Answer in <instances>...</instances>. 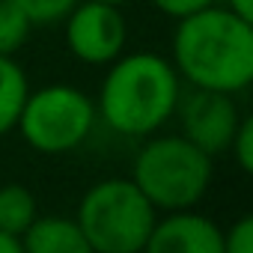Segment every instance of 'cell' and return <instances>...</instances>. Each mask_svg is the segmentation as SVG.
<instances>
[{
    "mask_svg": "<svg viewBox=\"0 0 253 253\" xmlns=\"http://www.w3.org/2000/svg\"><path fill=\"white\" fill-rule=\"evenodd\" d=\"M27 92H30V81L24 66L15 57H0V137L15 131Z\"/></svg>",
    "mask_w": 253,
    "mask_h": 253,
    "instance_id": "obj_10",
    "label": "cell"
},
{
    "mask_svg": "<svg viewBox=\"0 0 253 253\" xmlns=\"http://www.w3.org/2000/svg\"><path fill=\"white\" fill-rule=\"evenodd\" d=\"M223 253H253V217L241 214L223 229Z\"/></svg>",
    "mask_w": 253,
    "mask_h": 253,
    "instance_id": "obj_15",
    "label": "cell"
},
{
    "mask_svg": "<svg viewBox=\"0 0 253 253\" xmlns=\"http://www.w3.org/2000/svg\"><path fill=\"white\" fill-rule=\"evenodd\" d=\"M98 122L95 98L75 84H45L27 92L15 131L42 155H66L86 143Z\"/></svg>",
    "mask_w": 253,
    "mask_h": 253,
    "instance_id": "obj_5",
    "label": "cell"
},
{
    "mask_svg": "<svg viewBox=\"0 0 253 253\" xmlns=\"http://www.w3.org/2000/svg\"><path fill=\"white\" fill-rule=\"evenodd\" d=\"M63 36L69 54L84 66H107L128 45V21L122 6L78 0L63 18Z\"/></svg>",
    "mask_w": 253,
    "mask_h": 253,
    "instance_id": "obj_6",
    "label": "cell"
},
{
    "mask_svg": "<svg viewBox=\"0 0 253 253\" xmlns=\"http://www.w3.org/2000/svg\"><path fill=\"white\" fill-rule=\"evenodd\" d=\"M223 6L229 12H235L238 18H244V21L253 24V0H223Z\"/></svg>",
    "mask_w": 253,
    "mask_h": 253,
    "instance_id": "obj_17",
    "label": "cell"
},
{
    "mask_svg": "<svg viewBox=\"0 0 253 253\" xmlns=\"http://www.w3.org/2000/svg\"><path fill=\"white\" fill-rule=\"evenodd\" d=\"M176 116H179V128H182L179 134L214 158L229 149L232 134L244 113L238 110L235 95L191 86L188 92H182Z\"/></svg>",
    "mask_w": 253,
    "mask_h": 253,
    "instance_id": "obj_7",
    "label": "cell"
},
{
    "mask_svg": "<svg viewBox=\"0 0 253 253\" xmlns=\"http://www.w3.org/2000/svg\"><path fill=\"white\" fill-rule=\"evenodd\" d=\"M0 253H24L21 250V238L9 235V232H0Z\"/></svg>",
    "mask_w": 253,
    "mask_h": 253,
    "instance_id": "obj_18",
    "label": "cell"
},
{
    "mask_svg": "<svg viewBox=\"0 0 253 253\" xmlns=\"http://www.w3.org/2000/svg\"><path fill=\"white\" fill-rule=\"evenodd\" d=\"M214 179V158L182 134H149L134 155L131 182L164 211L197 209Z\"/></svg>",
    "mask_w": 253,
    "mask_h": 253,
    "instance_id": "obj_3",
    "label": "cell"
},
{
    "mask_svg": "<svg viewBox=\"0 0 253 253\" xmlns=\"http://www.w3.org/2000/svg\"><path fill=\"white\" fill-rule=\"evenodd\" d=\"M21 250L24 253H92L78 220L63 214H39L21 232Z\"/></svg>",
    "mask_w": 253,
    "mask_h": 253,
    "instance_id": "obj_9",
    "label": "cell"
},
{
    "mask_svg": "<svg viewBox=\"0 0 253 253\" xmlns=\"http://www.w3.org/2000/svg\"><path fill=\"white\" fill-rule=\"evenodd\" d=\"M104 69L95 113L113 134L143 140L158 134L176 116L185 84L170 57L155 51H122Z\"/></svg>",
    "mask_w": 253,
    "mask_h": 253,
    "instance_id": "obj_2",
    "label": "cell"
},
{
    "mask_svg": "<svg viewBox=\"0 0 253 253\" xmlns=\"http://www.w3.org/2000/svg\"><path fill=\"white\" fill-rule=\"evenodd\" d=\"M9 3L18 6L33 27H51L63 24V18L72 12L78 0H9Z\"/></svg>",
    "mask_w": 253,
    "mask_h": 253,
    "instance_id": "obj_13",
    "label": "cell"
},
{
    "mask_svg": "<svg viewBox=\"0 0 253 253\" xmlns=\"http://www.w3.org/2000/svg\"><path fill=\"white\" fill-rule=\"evenodd\" d=\"M39 217V203L33 191L21 182H6L0 185V232L18 235Z\"/></svg>",
    "mask_w": 253,
    "mask_h": 253,
    "instance_id": "obj_11",
    "label": "cell"
},
{
    "mask_svg": "<svg viewBox=\"0 0 253 253\" xmlns=\"http://www.w3.org/2000/svg\"><path fill=\"white\" fill-rule=\"evenodd\" d=\"M33 33V24L24 18L18 6L0 0V57H15Z\"/></svg>",
    "mask_w": 253,
    "mask_h": 253,
    "instance_id": "obj_12",
    "label": "cell"
},
{
    "mask_svg": "<svg viewBox=\"0 0 253 253\" xmlns=\"http://www.w3.org/2000/svg\"><path fill=\"white\" fill-rule=\"evenodd\" d=\"M140 253H223V229L197 209L164 211Z\"/></svg>",
    "mask_w": 253,
    "mask_h": 253,
    "instance_id": "obj_8",
    "label": "cell"
},
{
    "mask_svg": "<svg viewBox=\"0 0 253 253\" xmlns=\"http://www.w3.org/2000/svg\"><path fill=\"white\" fill-rule=\"evenodd\" d=\"M226 152L232 155L241 173H253V116H241Z\"/></svg>",
    "mask_w": 253,
    "mask_h": 253,
    "instance_id": "obj_14",
    "label": "cell"
},
{
    "mask_svg": "<svg viewBox=\"0 0 253 253\" xmlns=\"http://www.w3.org/2000/svg\"><path fill=\"white\" fill-rule=\"evenodd\" d=\"M158 214L131 176H110L84 191L75 220L92 253H140Z\"/></svg>",
    "mask_w": 253,
    "mask_h": 253,
    "instance_id": "obj_4",
    "label": "cell"
},
{
    "mask_svg": "<svg viewBox=\"0 0 253 253\" xmlns=\"http://www.w3.org/2000/svg\"><path fill=\"white\" fill-rule=\"evenodd\" d=\"M98 3H113V6H125V3H131V0H98Z\"/></svg>",
    "mask_w": 253,
    "mask_h": 253,
    "instance_id": "obj_19",
    "label": "cell"
},
{
    "mask_svg": "<svg viewBox=\"0 0 253 253\" xmlns=\"http://www.w3.org/2000/svg\"><path fill=\"white\" fill-rule=\"evenodd\" d=\"M170 63L182 84L238 95L253 84V24L211 3L176 21Z\"/></svg>",
    "mask_w": 253,
    "mask_h": 253,
    "instance_id": "obj_1",
    "label": "cell"
},
{
    "mask_svg": "<svg viewBox=\"0 0 253 253\" xmlns=\"http://www.w3.org/2000/svg\"><path fill=\"white\" fill-rule=\"evenodd\" d=\"M149 3H152L161 15L179 21V18H185V15H194V12H200V9L217 3V0H149Z\"/></svg>",
    "mask_w": 253,
    "mask_h": 253,
    "instance_id": "obj_16",
    "label": "cell"
}]
</instances>
